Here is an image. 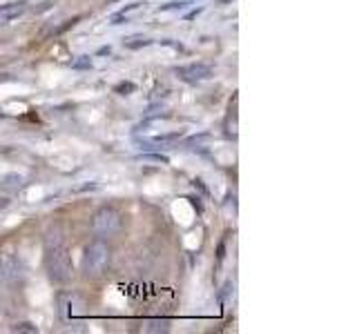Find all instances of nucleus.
I'll return each mask as SVG.
<instances>
[{
  "instance_id": "7",
  "label": "nucleus",
  "mask_w": 357,
  "mask_h": 334,
  "mask_svg": "<svg viewBox=\"0 0 357 334\" xmlns=\"http://www.w3.org/2000/svg\"><path fill=\"white\" fill-rule=\"evenodd\" d=\"M178 138H181V134H163V136H154V138H143L139 141L143 148H172L174 143H178Z\"/></svg>"
},
{
  "instance_id": "4",
  "label": "nucleus",
  "mask_w": 357,
  "mask_h": 334,
  "mask_svg": "<svg viewBox=\"0 0 357 334\" xmlns=\"http://www.w3.org/2000/svg\"><path fill=\"white\" fill-rule=\"evenodd\" d=\"M174 74L181 78L183 83L197 85V83H204V81H208V78H212V67L206 63H190L183 67H176Z\"/></svg>"
},
{
  "instance_id": "5",
  "label": "nucleus",
  "mask_w": 357,
  "mask_h": 334,
  "mask_svg": "<svg viewBox=\"0 0 357 334\" xmlns=\"http://www.w3.org/2000/svg\"><path fill=\"white\" fill-rule=\"evenodd\" d=\"M22 274L20 261L11 254H0V285L16 283Z\"/></svg>"
},
{
  "instance_id": "9",
  "label": "nucleus",
  "mask_w": 357,
  "mask_h": 334,
  "mask_svg": "<svg viewBox=\"0 0 357 334\" xmlns=\"http://www.w3.org/2000/svg\"><path fill=\"white\" fill-rule=\"evenodd\" d=\"M126 45L130 49H137V47H145V45H150V40L148 38H128Z\"/></svg>"
},
{
  "instance_id": "8",
  "label": "nucleus",
  "mask_w": 357,
  "mask_h": 334,
  "mask_svg": "<svg viewBox=\"0 0 357 334\" xmlns=\"http://www.w3.org/2000/svg\"><path fill=\"white\" fill-rule=\"evenodd\" d=\"M72 67L74 70H89V67H92V58H89V56H78L72 63Z\"/></svg>"
},
{
  "instance_id": "10",
  "label": "nucleus",
  "mask_w": 357,
  "mask_h": 334,
  "mask_svg": "<svg viewBox=\"0 0 357 334\" xmlns=\"http://www.w3.org/2000/svg\"><path fill=\"white\" fill-rule=\"evenodd\" d=\"M150 332H167V330H170V328H167V321H152L150 323V328H148Z\"/></svg>"
},
{
  "instance_id": "6",
  "label": "nucleus",
  "mask_w": 357,
  "mask_h": 334,
  "mask_svg": "<svg viewBox=\"0 0 357 334\" xmlns=\"http://www.w3.org/2000/svg\"><path fill=\"white\" fill-rule=\"evenodd\" d=\"M27 11V3L25 0H18V3H7L0 7V25H9V22L18 20L22 14Z\"/></svg>"
},
{
  "instance_id": "3",
  "label": "nucleus",
  "mask_w": 357,
  "mask_h": 334,
  "mask_svg": "<svg viewBox=\"0 0 357 334\" xmlns=\"http://www.w3.org/2000/svg\"><path fill=\"white\" fill-rule=\"evenodd\" d=\"M121 225H123L121 212L116 207H112V205L98 207L94 212V216H92V232L96 234V237H100V239L114 237V234L121 230Z\"/></svg>"
},
{
  "instance_id": "2",
  "label": "nucleus",
  "mask_w": 357,
  "mask_h": 334,
  "mask_svg": "<svg viewBox=\"0 0 357 334\" xmlns=\"http://www.w3.org/2000/svg\"><path fill=\"white\" fill-rule=\"evenodd\" d=\"M109 259H112V252H109V245L105 241L98 239L94 243H89L85 248V254H83V274L87 278L103 276V272L109 265Z\"/></svg>"
},
{
  "instance_id": "1",
  "label": "nucleus",
  "mask_w": 357,
  "mask_h": 334,
  "mask_svg": "<svg viewBox=\"0 0 357 334\" xmlns=\"http://www.w3.org/2000/svg\"><path fill=\"white\" fill-rule=\"evenodd\" d=\"M45 270L54 283H70L74 276V263L72 256L63 245L61 237H47L45 241Z\"/></svg>"
},
{
  "instance_id": "12",
  "label": "nucleus",
  "mask_w": 357,
  "mask_h": 334,
  "mask_svg": "<svg viewBox=\"0 0 357 334\" xmlns=\"http://www.w3.org/2000/svg\"><path fill=\"white\" fill-rule=\"evenodd\" d=\"M14 332H38V330L33 328L31 323H18V326L14 328Z\"/></svg>"
},
{
  "instance_id": "11",
  "label": "nucleus",
  "mask_w": 357,
  "mask_h": 334,
  "mask_svg": "<svg viewBox=\"0 0 357 334\" xmlns=\"http://www.w3.org/2000/svg\"><path fill=\"white\" fill-rule=\"evenodd\" d=\"M134 89H137V85H134V83H121V85H116V92L123 94V96H126V92H134Z\"/></svg>"
}]
</instances>
